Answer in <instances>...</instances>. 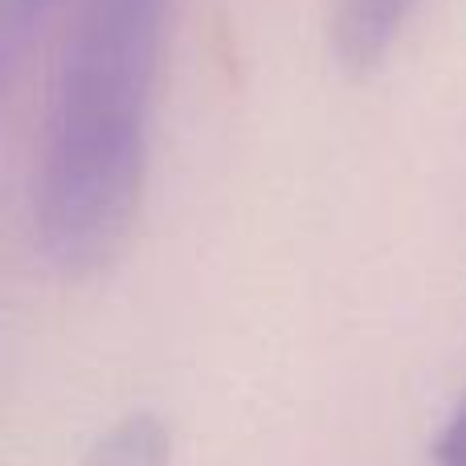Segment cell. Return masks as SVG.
I'll return each mask as SVG.
<instances>
[{
  "mask_svg": "<svg viewBox=\"0 0 466 466\" xmlns=\"http://www.w3.org/2000/svg\"><path fill=\"white\" fill-rule=\"evenodd\" d=\"M418 5L421 0H336L331 33H336L339 62L352 70L377 66L397 46Z\"/></svg>",
  "mask_w": 466,
  "mask_h": 466,
  "instance_id": "obj_2",
  "label": "cell"
},
{
  "mask_svg": "<svg viewBox=\"0 0 466 466\" xmlns=\"http://www.w3.org/2000/svg\"><path fill=\"white\" fill-rule=\"evenodd\" d=\"M98 466H160V438L147 421H127L98 454Z\"/></svg>",
  "mask_w": 466,
  "mask_h": 466,
  "instance_id": "obj_4",
  "label": "cell"
},
{
  "mask_svg": "<svg viewBox=\"0 0 466 466\" xmlns=\"http://www.w3.org/2000/svg\"><path fill=\"white\" fill-rule=\"evenodd\" d=\"M62 5L66 0H0V54H5V66H13L16 54L29 49L46 33V25L62 13Z\"/></svg>",
  "mask_w": 466,
  "mask_h": 466,
  "instance_id": "obj_3",
  "label": "cell"
},
{
  "mask_svg": "<svg viewBox=\"0 0 466 466\" xmlns=\"http://www.w3.org/2000/svg\"><path fill=\"white\" fill-rule=\"evenodd\" d=\"M438 466H466V401L459 405L454 421L446 426L442 442H438Z\"/></svg>",
  "mask_w": 466,
  "mask_h": 466,
  "instance_id": "obj_5",
  "label": "cell"
},
{
  "mask_svg": "<svg viewBox=\"0 0 466 466\" xmlns=\"http://www.w3.org/2000/svg\"><path fill=\"white\" fill-rule=\"evenodd\" d=\"M168 8L172 0H74L33 180L37 246L66 279L103 270L139 213Z\"/></svg>",
  "mask_w": 466,
  "mask_h": 466,
  "instance_id": "obj_1",
  "label": "cell"
}]
</instances>
